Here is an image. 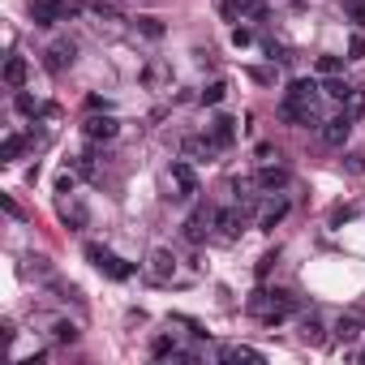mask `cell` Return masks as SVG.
Segmentation results:
<instances>
[{
    "label": "cell",
    "mask_w": 365,
    "mask_h": 365,
    "mask_svg": "<svg viewBox=\"0 0 365 365\" xmlns=\"http://www.w3.org/2000/svg\"><path fill=\"white\" fill-rule=\"evenodd\" d=\"M344 13H348L357 26H365V0H344Z\"/></svg>",
    "instance_id": "27"
},
{
    "label": "cell",
    "mask_w": 365,
    "mask_h": 365,
    "mask_svg": "<svg viewBox=\"0 0 365 365\" xmlns=\"http://www.w3.org/2000/svg\"><path fill=\"white\" fill-rule=\"evenodd\" d=\"M0 206H5V215H9V220H22V211H18V202H13L9 193H5V198H0Z\"/></svg>",
    "instance_id": "33"
},
{
    "label": "cell",
    "mask_w": 365,
    "mask_h": 365,
    "mask_svg": "<svg viewBox=\"0 0 365 365\" xmlns=\"http://www.w3.org/2000/svg\"><path fill=\"white\" fill-rule=\"evenodd\" d=\"M323 95H331V99H340V103H352V99H357V95H352V86H348L344 78H335V73L327 78V86H323Z\"/></svg>",
    "instance_id": "17"
},
{
    "label": "cell",
    "mask_w": 365,
    "mask_h": 365,
    "mask_svg": "<svg viewBox=\"0 0 365 365\" xmlns=\"http://www.w3.org/2000/svg\"><path fill=\"white\" fill-rule=\"evenodd\" d=\"M73 185H78V172H65V176L56 181V193H73Z\"/></svg>",
    "instance_id": "30"
},
{
    "label": "cell",
    "mask_w": 365,
    "mask_h": 365,
    "mask_svg": "<svg viewBox=\"0 0 365 365\" xmlns=\"http://www.w3.org/2000/svg\"><path fill=\"white\" fill-rule=\"evenodd\" d=\"M138 30H142L146 39H164V22H160V18H138Z\"/></svg>",
    "instance_id": "24"
},
{
    "label": "cell",
    "mask_w": 365,
    "mask_h": 365,
    "mask_svg": "<svg viewBox=\"0 0 365 365\" xmlns=\"http://www.w3.org/2000/svg\"><path fill=\"white\" fill-rule=\"evenodd\" d=\"M348 172H357V176L365 172V160H361V155H352V160H348Z\"/></svg>",
    "instance_id": "36"
},
{
    "label": "cell",
    "mask_w": 365,
    "mask_h": 365,
    "mask_svg": "<svg viewBox=\"0 0 365 365\" xmlns=\"http://www.w3.org/2000/svg\"><path fill=\"white\" fill-rule=\"evenodd\" d=\"M249 39H253V30H249V26H237V30H232V43H237V47H245Z\"/></svg>",
    "instance_id": "32"
},
{
    "label": "cell",
    "mask_w": 365,
    "mask_h": 365,
    "mask_svg": "<svg viewBox=\"0 0 365 365\" xmlns=\"http://www.w3.org/2000/svg\"><path fill=\"white\" fill-rule=\"evenodd\" d=\"M73 172L90 181V176H95V155H73Z\"/></svg>",
    "instance_id": "26"
},
{
    "label": "cell",
    "mask_w": 365,
    "mask_h": 365,
    "mask_svg": "<svg viewBox=\"0 0 365 365\" xmlns=\"http://www.w3.org/2000/svg\"><path fill=\"white\" fill-rule=\"evenodd\" d=\"M224 95H228V82H211L202 90V103H211V108H215V103H224Z\"/></svg>",
    "instance_id": "25"
},
{
    "label": "cell",
    "mask_w": 365,
    "mask_h": 365,
    "mask_svg": "<svg viewBox=\"0 0 365 365\" xmlns=\"http://www.w3.org/2000/svg\"><path fill=\"white\" fill-rule=\"evenodd\" d=\"M348 133H352V112H340V116L323 121V142H327V146H344Z\"/></svg>",
    "instance_id": "9"
},
{
    "label": "cell",
    "mask_w": 365,
    "mask_h": 365,
    "mask_svg": "<svg viewBox=\"0 0 365 365\" xmlns=\"http://www.w3.org/2000/svg\"><path fill=\"white\" fill-rule=\"evenodd\" d=\"M82 133H86L90 142H112V138L121 133V121H116V116H108V112H103V116H90V121L82 125Z\"/></svg>",
    "instance_id": "7"
},
{
    "label": "cell",
    "mask_w": 365,
    "mask_h": 365,
    "mask_svg": "<svg viewBox=\"0 0 365 365\" xmlns=\"http://www.w3.org/2000/svg\"><path fill=\"white\" fill-rule=\"evenodd\" d=\"M86 258L108 275V280H133V263H125V258H116L112 249H103V245H86Z\"/></svg>",
    "instance_id": "2"
},
{
    "label": "cell",
    "mask_w": 365,
    "mask_h": 365,
    "mask_svg": "<svg viewBox=\"0 0 365 365\" xmlns=\"http://www.w3.org/2000/svg\"><path fill=\"white\" fill-rule=\"evenodd\" d=\"M150 275L160 280V284H168V280L176 275V258H172V249H150Z\"/></svg>",
    "instance_id": "12"
},
{
    "label": "cell",
    "mask_w": 365,
    "mask_h": 365,
    "mask_svg": "<svg viewBox=\"0 0 365 365\" xmlns=\"http://www.w3.org/2000/svg\"><path fill=\"white\" fill-rule=\"evenodd\" d=\"M352 215V206H335V211H331V224H344Z\"/></svg>",
    "instance_id": "34"
},
{
    "label": "cell",
    "mask_w": 365,
    "mask_h": 365,
    "mask_svg": "<svg viewBox=\"0 0 365 365\" xmlns=\"http://www.w3.org/2000/svg\"><path fill=\"white\" fill-rule=\"evenodd\" d=\"M301 340H305V344H314V348L327 340V335H323V323H318L314 314H309V318H301Z\"/></svg>",
    "instance_id": "18"
},
{
    "label": "cell",
    "mask_w": 365,
    "mask_h": 365,
    "mask_svg": "<svg viewBox=\"0 0 365 365\" xmlns=\"http://www.w3.org/2000/svg\"><path fill=\"white\" fill-rule=\"evenodd\" d=\"M150 357H160V361H164V357H176V340H172V335H155V340H150Z\"/></svg>",
    "instance_id": "22"
},
{
    "label": "cell",
    "mask_w": 365,
    "mask_h": 365,
    "mask_svg": "<svg viewBox=\"0 0 365 365\" xmlns=\"http://www.w3.org/2000/svg\"><path fill=\"white\" fill-rule=\"evenodd\" d=\"M215 150H220V142L215 138H206V133H189V138H181V160H189V164H211L215 160Z\"/></svg>",
    "instance_id": "3"
},
{
    "label": "cell",
    "mask_w": 365,
    "mask_h": 365,
    "mask_svg": "<svg viewBox=\"0 0 365 365\" xmlns=\"http://www.w3.org/2000/svg\"><path fill=\"white\" fill-rule=\"evenodd\" d=\"M52 340H56V344H73V340H78V327H73L69 318H61V323H52Z\"/></svg>",
    "instance_id": "23"
},
{
    "label": "cell",
    "mask_w": 365,
    "mask_h": 365,
    "mask_svg": "<svg viewBox=\"0 0 365 365\" xmlns=\"http://www.w3.org/2000/svg\"><path fill=\"white\" fill-rule=\"evenodd\" d=\"M211 228H215V211H206V206H198V211L185 220V241H189V245H202Z\"/></svg>",
    "instance_id": "5"
},
{
    "label": "cell",
    "mask_w": 365,
    "mask_h": 365,
    "mask_svg": "<svg viewBox=\"0 0 365 365\" xmlns=\"http://www.w3.org/2000/svg\"><path fill=\"white\" fill-rule=\"evenodd\" d=\"M26 142H30L26 133H9V138H5V146H0V155H5V164H13V160H18V155L26 150Z\"/></svg>",
    "instance_id": "20"
},
{
    "label": "cell",
    "mask_w": 365,
    "mask_h": 365,
    "mask_svg": "<svg viewBox=\"0 0 365 365\" xmlns=\"http://www.w3.org/2000/svg\"><path fill=\"white\" fill-rule=\"evenodd\" d=\"M361 361H365V352H361Z\"/></svg>",
    "instance_id": "37"
},
{
    "label": "cell",
    "mask_w": 365,
    "mask_h": 365,
    "mask_svg": "<svg viewBox=\"0 0 365 365\" xmlns=\"http://www.w3.org/2000/svg\"><path fill=\"white\" fill-rule=\"evenodd\" d=\"M318 95H323V86H318L314 78H297V82L288 86L284 103H297V108H318Z\"/></svg>",
    "instance_id": "4"
},
{
    "label": "cell",
    "mask_w": 365,
    "mask_h": 365,
    "mask_svg": "<svg viewBox=\"0 0 365 365\" xmlns=\"http://www.w3.org/2000/svg\"><path fill=\"white\" fill-rule=\"evenodd\" d=\"M211 138L220 142V150L232 146V142H237V121H232V116H215V121H211Z\"/></svg>",
    "instance_id": "15"
},
{
    "label": "cell",
    "mask_w": 365,
    "mask_h": 365,
    "mask_svg": "<svg viewBox=\"0 0 365 365\" xmlns=\"http://www.w3.org/2000/svg\"><path fill=\"white\" fill-rule=\"evenodd\" d=\"M271 263H275V253H267L263 263H258V280H267V271H271Z\"/></svg>",
    "instance_id": "35"
},
{
    "label": "cell",
    "mask_w": 365,
    "mask_h": 365,
    "mask_svg": "<svg viewBox=\"0 0 365 365\" xmlns=\"http://www.w3.org/2000/svg\"><path fill=\"white\" fill-rule=\"evenodd\" d=\"M215 228H220V237H224V241H237V237L245 232V211H241V206L215 211Z\"/></svg>",
    "instance_id": "8"
},
{
    "label": "cell",
    "mask_w": 365,
    "mask_h": 365,
    "mask_svg": "<svg viewBox=\"0 0 365 365\" xmlns=\"http://www.w3.org/2000/svg\"><path fill=\"white\" fill-rule=\"evenodd\" d=\"M168 176H172V189H176L172 198H193L198 193V176H193V164L189 160H176Z\"/></svg>",
    "instance_id": "6"
},
{
    "label": "cell",
    "mask_w": 365,
    "mask_h": 365,
    "mask_svg": "<svg viewBox=\"0 0 365 365\" xmlns=\"http://www.w3.org/2000/svg\"><path fill=\"white\" fill-rule=\"evenodd\" d=\"M340 69H344V61H340V56H318V73H327V78H331V73H340Z\"/></svg>",
    "instance_id": "28"
},
{
    "label": "cell",
    "mask_w": 365,
    "mask_h": 365,
    "mask_svg": "<svg viewBox=\"0 0 365 365\" xmlns=\"http://www.w3.org/2000/svg\"><path fill=\"white\" fill-rule=\"evenodd\" d=\"M13 103H18V112H26V116H35V112H39V103H35L26 90H18V99H13Z\"/></svg>",
    "instance_id": "29"
},
{
    "label": "cell",
    "mask_w": 365,
    "mask_h": 365,
    "mask_svg": "<svg viewBox=\"0 0 365 365\" xmlns=\"http://www.w3.org/2000/svg\"><path fill=\"white\" fill-rule=\"evenodd\" d=\"M82 9L73 5V0H30V22L35 26H56L65 18H78Z\"/></svg>",
    "instance_id": "1"
},
{
    "label": "cell",
    "mask_w": 365,
    "mask_h": 365,
    "mask_svg": "<svg viewBox=\"0 0 365 365\" xmlns=\"http://www.w3.org/2000/svg\"><path fill=\"white\" fill-rule=\"evenodd\" d=\"M61 220L73 224V228H82V224H86V206H82V202H65V206H61Z\"/></svg>",
    "instance_id": "21"
},
{
    "label": "cell",
    "mask_w": 365,
    "mask_h": 365,
    "mask_svg": "<svg viewBox=\"0 0 365 365\" xmlns=\"http://www.w3.org/2000/svg\"><path fill=\"white\" fill-rule=\"evenodd\" d=\"M331 331H335V340H340V344H357V340H361V331H365V318H361V314H340Z\"/></svg>",
    "instance_id": "11"
},
{
    "label": "cell",
    "mask_w": 365,
    "mask_h": 365,
    "mask_svg": "<svg viewBox=\"0 0 365 365\" xmlns=\"http://www.w3.org/2000/svg\"><path fill=\"white\" fill-rule=\"evenodd\" d=\"M258 189H267V193H280L284 185H288V168H280V164H267V168H258Z\"/></svg>",
    "instance_id": "13"
},
{
    "label": "cell",
    "mask_w": 365,
    "mask_h": 365,
    "mask_svg": "<svg viewBox=\"0 0 365 365\" xmlns=\"http://www.w3.org/2000/svg\"><path fill=\"white\" fill-rule=\"evenodd\" d=\"M26 73H30V69H26V61H22V56H9V61H5V86H13V90H22V82H26Z\"/></svg>",
    "instance_id": "16"
},
{
    "label": "cell",
    "mask_w": 365,
    "mask_h": 365,
    "mask_svg": "<svg viewBox=\"0 0 365 365\" xmlns=\"http://www.w3.org/2000/svg\"><path fill=\"white\" fill-rule=\"evenodd\" d=\"M73 52H78V47H73L69 39H61V43H52V47L43 52V56H47V69H52V73H61L65 65H73Z\"/></svg>",
    "instance_id": "14"
},
{
    "label": "cell",
    "mask_w": 365,
    "mask_h": 365,
    "mask_svg": "<svg viewBox=\"0 0 365 365\" xmlns=\"http://www.w3.org/2000/svg\"><path fill=\"white\" fill-rule=\"evenodd\" d=\"M348 56H352V61H361V56H365V39H361V35H352V43H348Z\"/></svg>",
    "instance_id": "31"
},
{
    "label": "cell",
    "mask_w": 365,
    "mask_h": 365,
    "mask_svg": "<svg viewBox=\"0 0 365 365\" xmlns=\"http://www.w3.org/2000/svg\"><path fill=\"white\" fill-rule=\"evenodd\" d=\"M284 215H288V202H284V198H275V202L267 206V211H263V220H258V224H263V228L271 232V228H275V224H280Z\"/></svg>",
    "instance_id": "19"
},
{
    "label": "cell",
    "mask_w": 365,
    "mask_h": 365,
    "mask_svg": "<svg viewBox=\"0 0 365 365\" xmlns=\"http://www.w3.org/2000/svg\"><path fill=\"white\" fill-rule=\"evenodd\" d=\"M220 361L224 365H258V361H263V352L249 348V344H224L220 348Z\"/></svg>",
    "instance_id": "10"
}]
</instances>
